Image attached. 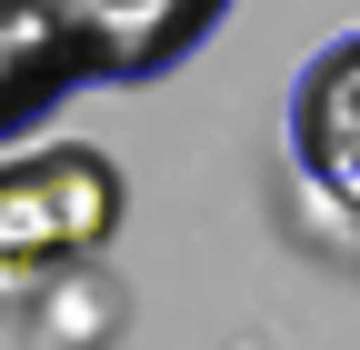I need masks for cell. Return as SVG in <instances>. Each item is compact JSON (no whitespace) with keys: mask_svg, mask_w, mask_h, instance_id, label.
Wrapping results in <instances>:
<instances>
[{"mask_svg":"<svg viewBox=\"0 0 360 350\" xmlns=\"http://www.w3.org/2000/svg\"><path fill=\"white\" fill-rule=\"evenodd\" d=\"M20 311L40 320L51 350H101V340H120V280L101 260H60V271H40V290Z\"/></svg>","mask_w":360,"mask_h":350,"instance_id":"4","label":"cell"},{"mask_svg":"<svg viewBox=\"0 0 360 350\" xmlns=\"http://www.w3.org/2000/svg\"><path fill=\"white\" fill-rule=\"evenodd\" d=\"M231 0H0V141L40 130L80 80H160Z\"/></svg>","mask_w":360,"mask_h":350,"instance_id":"1","label":"cell"},{"mask_svg":"<svg viewBox=\"0 0 360 350\" xmlns=\"http://www.w3.org/2000/svg\"><path fill=\"white\" fill-rule=\"evenodd\" d=\"M290 170L360 231V30L321 40L290 80Z\"/></svg>","mask_w":360,"mask_h":350,"instance_id":"3","label":"cell"},{"mask_svg":"<svg viewBox=\"0 0 360 350\" xmlns=\"http://www.w3.org/2000/svg\"><path fill=\"white\" fill-rule=\"evenodd\" d=\"M130 221V181L110 150L90 141H40L0 160V271L30 280L60 271V260H101Z\"/></svg>","mask_w":360,"mask_h":350,"instance_id":"2","label":"cell"}]
</instances>
